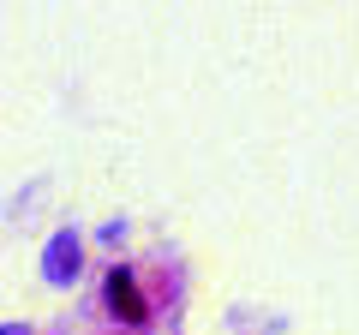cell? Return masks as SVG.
I'll list each match as a JSON object with an SVG mask.
<instances>
[{"mask_svg": "<svg viewBox=\"0 0 359 335\" xmlns=\"http://www.w3.org/2000/svg\"><path fill=\"white\" fill-rule=\"evenodd\" d=\"M72 264H78V245L60 233V240L48 245V270H54V282H66V270H72Z\"/></svg>", "mask_w": 359, "mask_h": 335, "instance_id": "obj_2", "label": "cell"}, {"mask_svg": "<svg viewBox=\"0 0 359 335\" xmlns=\"http://www.w3.org/2000/svg\"><path fill=\"white\" fill-rule=\"evenodd\" d=\"M108 306H114L126 323H144V294H138V282H132L126 270H114V275H108Z\"/></svg>", "mask_w": 359, "mask_h": 335, "instance_id": "obj_1", "label": "cell"}]
</instances>
